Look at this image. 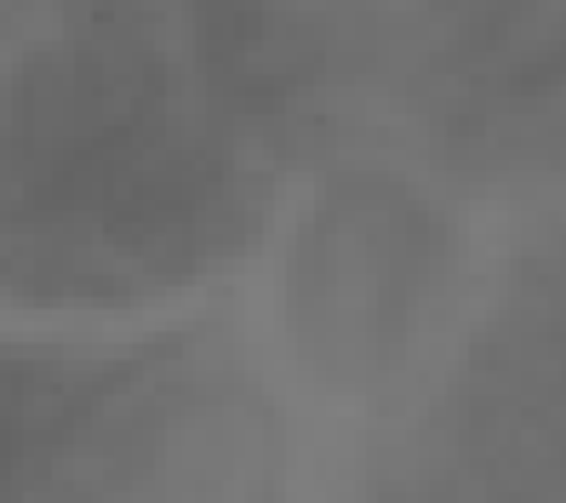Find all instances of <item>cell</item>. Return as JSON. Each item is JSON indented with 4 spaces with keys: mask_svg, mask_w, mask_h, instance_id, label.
<instances>
[{
    "mask_svg": "<svg viewBox=\"0 0 566 503\" xmlns=\"http://www.w3.org/2000/svg\"><path fill=\"white\" fill-rule=\"evenodd\" d=\"M184 12L207 86L258 115L304 92L338 41L326 0H184Z\"/></svg>",
    "mask_w": 566,
    "mask_h": 503,
    "instance_id": "cell-3",
    "label": "cell"
},
{
    "mask_svg": "<svg viewBox=\"0 0 566 503\" xmlns=\"http://www.w3.org/2000/svg\"><path fill=\"white\" fill-rule=\"evenodd\" d=\"M532 7L538 0H429V12L458 35V52H486L497 41H510Z\"/></svg>",
    "mask_w": 566,
    "mask_h": 503,
    "instance_id": "cell-4",
    "label": "cell"
},
{
    "mask_svg": "<svg viewBox=\"0 0 566 503\" xmlns=\"http://www.w3.org/2000/svg\"><path fill=\"white\" fill-rule=\"evenodd\" d=\"M447 275V223L389 178H344L297 234L286 310L326 384L373 389L407 366Z\"/></svg>",
    "mask_w": 566,
    "mask_h": 503,
    "instance_id": "cell-2",
    "label": "cell"
},
{
    "mask_svg": "<svg viewBox=\"0 0 566 503\" xmlns=\"http://www.w3.org/2000/svg\"><path fill=\"white\" fill-rule=\"evenodd\" d=\"M247 178L172 86L149 0H70L0 92V270L52 304L195 275L247 229Z\"/></svg>",
    "mask_w": 566,
    "mask_h": 503,
    "instance_id": "cell-1",
    "label": "cell"
}]
</instances>
